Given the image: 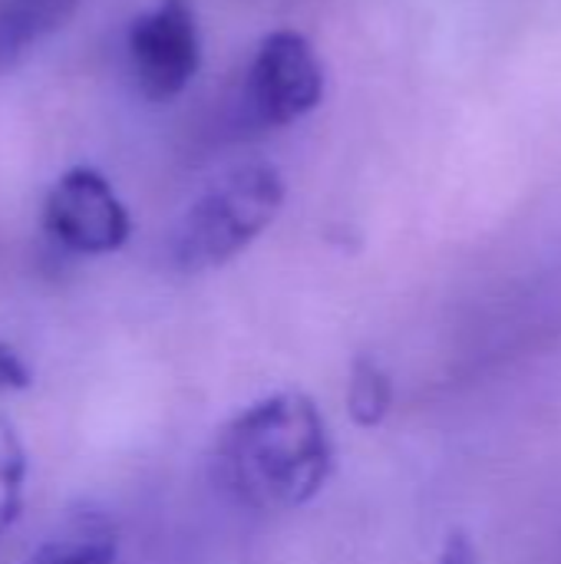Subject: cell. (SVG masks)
<instances>
[{
	"label": "cell",
	"mask_w": 561,
	"mask_h": 564,
	"mask_svg": "<svg viewBox=\"0 0 561 564\" xmlns=\"http://www.w3.org/2000/svg\"><path fill=\"white\" fill-rule=\"evenodd\" d=\"M440 564H479V558H476L473 542H470L463 532H453V535L446 539V545H443Z\"/></svg>",
	"instance_id": "cell-11"
},
{
	"label": "cell",
	"mask_w": 561,
	"mask_h": 564,
	"mask_svg": "<svg viewBox=\"0 0 561 564\" xmlns=\"http://www.w3.org/2000/svg\"><path fill=\"white\" fill-rule=\"evenodd\" d=\"M76 0H0V69L66 23Z\"/></svg>",
	"instance_id": "cell-7"
},
{
	"label": "cell",
	"mask_w": 561,
	"mask_h": 564,
	"mask_svg": "<svg viewBox=\"0 0 561 564\" xmlns=\"http://www.w3.org/2000/svg\"><path fill=\"white\" fill-rule=\"evenodd\" d=\"M23 564H119V532L99 509H73Z\"/></svg>",
	"instance_id": "cell-6"
},
{
	"label": "cell",
	"mask_w": 561,
	"mask_h": 564,
	"mask_svg": "<svg viewBox=\"0 0 561 564\" xmlns=\"http://www.w3.org/2000/svg\"><path fill=\"white\" fill-rule=\"evenodd\" d=\"M26 486V449L20 433L0 420V535L17 522Z\"/></svg>",
	"instance_id": "cell-9"
},
{
	"label": "cell",
	"mask_w": 561,
	"mask_h": 564,
	"mask_svg": "<svg viewBox=\"0 0 561 564\" xmlns=\"http://www.w3.org/2000/svg\"><path fill=\"white\" fill-rule=\"evenodd\" d=\"M390 400H393V393H390L387 373L374 360H367V357L354 360L350 383H347V406H350L354 423L367 426V430L377 426L387 416Z\"/></svg>",
	"instance_id": "cell-8"
},
{
	"label": "cell",
	"mask_w": 561,
	"mask_h": 564,
	"mask_svg": "<svg viewBox=\"0 0 561 564\" xmlns=\"http://www.w3.org/2000/svg\"><path fill=\"white\" fill-rule=\"evenodd\" d=\"M334 466L324 416L304 393H274L238 413L215 440L212 476L245 509L284 512L311 502Z\"/></svg>",
	"instance_id": "cell-1"
},
{
	"label": "cell",
	"mask_w": 561,
	"mask_h": 564,
	"mask_svg": "<svg viewBox=\"0 0 561 564\" xmlns=\"http://www.w3.org/2000/svg\"><path fill=\"white\" fill-rule=\"evenodd\" d=\"M324 96V66L298 30H274L261 40L245 86L241 106L251 126H288L317 109Z\"/></svg>",
	"instance_id": "cell-3"
},
{
	"label": "cell",
	"mask_w": 561,
	"mask_h": 564,
	"mask_svg": "<svg viewBox=\"0 0 561 564\" xmlns=\"http://www.w3.org/2000/svg\"><path fill=\"white\" fill-rule=\"evenodd\" d=\"M46 235L73 254H112L132 235V218L109 178L89 165L66 169L43 202Z\"/></svg>",
	"instance_id": "cell-5"
},
{
	"label": "cell",
	"mask_w": 561,
	"mask_h": 564,
	"mask_svg": "<svg viewBox=\"0 0 561 564\" xmlns=\"http://www.w3.org/2000/svg\"><path fill=\"white\" fill-rule=\"evenodd\" d=\"M284 182L268 162H245L215 178L179 218L169 251L182 271H208L241 254L281 212Z\"/></svg>",
	"instance_id": "cell-2"
},
{
	"label": "cell",
	"mask_w": 561,
	"mask_h": 564,
	"mask_svg": "<svg viewBox=\"0 0 561 564\" xmlns=\"http://www.w3.org/2000/svg\"><path fill=\"white\" fill-rule=\"evenodd\" d=\"M129 69L139 93L152 102L175 99L202 63V40L188 0H159L142 10L126 33Z\"/></svg>",
	"instance_id": "cell-4"
},
{
	"label": "cell",
	"mask_w": 561,
	"mask_h": 564,
	"mask_svg": "<svg viewBox=\"0 0 561 564\" xmlns=\"http://www.w3.org/2000/svg\"><path fill=\"white\" fill-rule=\"evenodd\" d=\"M33 383V370L23 360V354L17 347H10L7 340H0V390H26Z\"/></svg>",
	"instance_id": "cell-10"
}]
</instances>
